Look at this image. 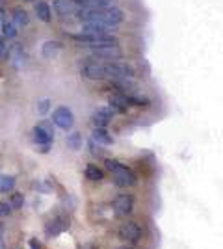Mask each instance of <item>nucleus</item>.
I'll list each match as a JSON object with an SVG mask.
<instances>
[{
    "instance_id": "f257e3e1",
    "label": "nucleus",
    "mask_w": 223,
    "mask_h": 249,
    "mask_svg": "<svg viewBox=\"0 0 223 249\" xmlns=\"http://www.w3.org/2000/svg\"><path fill=\"white\" fill-rule=\"evenodd\" d=\"M74 17L82 22H101L108 26H117L125 21V13L119 8H78Z\"/></svg>"
},
{
    "instance_id": "f03ea898",
    "label": "nucleus",
    "mask_w": 223,
    "mask_h": 249,
    "mask_svg": "<svg viewBox=\"0 0 223 249\" xmlns=\"http://www.w3.org/2000/svg\"><path fill=\"white\" fill-rule=\"evenodd\" d=\"M73 41L78 43V47H84V49H103V47H112V45H119V39H117L114 34H73L71 36Z\"/></svg>"
},
{
    "instance_id": "7ed1b4c3",
    "label": "nucleus",
    "mask_w": 223,
    "mask_h": 249,
    "mask_svg": "<svg viewBox=\"0 0 223 249\" xmlns=\"http://www.w3.org/2000/svg\"><path fill=\"white\" fill-rule=\"evenodd\" d=\"M104 166L114 175V184L117 188H130L136 184L138 178L134 175V171L130 167L125 166V164H121L119 160H116V158H106L104 160Z\"/></svg>"
},
{
    "instance_id": "20e7f679",
    "label": "nucleus",
    "mask_w": 223,
    "mask_h": 249,
    "mask_svg": "<svg viewBox=\"0 0 223 249\" xmlns=\"http://www.w3.org/2000/svg\"><path fill=\"white\" fill-rule=\"evenodd\" d=\"M71 227V219L67 214H58L51 218L47 223H45V236L47 238H56L60 234H64L65 231H69Z\"/></svg>"
},
{
    "instance_id": "39448f33",
    "label": "nucleus",
    "mask_w": 223,
    "mask_h": 249,
    "mask_svg": "<svg viewBox=\"0 0 223 249\" xmlns=\"http://www.w3.org/2000/svg\"><path fill=\"white\" fill-rule=\"evenodd\" d=\"M123 58V51L119 45H112V47H103V49H95L91 51V54L87 56V60H93V62H119Z\"/></svg>"
},
{
    "instance_id": "423d86ee",
    "label": "nucleus",
    "mask_w": 223,
    "mask_h": 249,
    "mask_svg": "<svg viewBox=\"0 0 223 249\" xmlns=\"http://www.w3.org/2000/svg\"><path fill=\"white\" fill-rule=\"evenodd\" d=\"M80 74L87 78V80H106V63L103 62H93V60H87L82 63L80 67Z\"/></svg>"
},
{
    "instance_id": "0eeeda50",
    "label": "nucleus",
    "mask_w": 223,
    "mask_h": 249,
    "mask_svg": "<svg viewBox=\"0 0 223 249\" xmlns=\"http://www.w3.org/2000/svg\"><path fill=\"white\" fill-rule=\"evenodd\" d=\"M106 74L110 80H121V78H136L134 67L127 62H110L106 63Z\"/></svg>"
},
{
    "instance_id": "6e6552de",
    "label": "nucleus",
    "mask_w": 223,
    "mask_h": 249,
    "mask_svg": "<svg viewBox=\"0 0 223 249\" xmlns=\"http://www.w3.org/2000/svg\"><path fill=\"white\" fill-rule=\"evenodd\" d=\"M52 121H41L35 124L32 130V138L35 145H52L54 142V126Z\"/></svg>"
},
{
    "instance_id": "1a4fd4ad",
    "label": "nucleus",
    "mask_w": 223,
    "mask_h": 249,
    "mask_svg": "<svg viewBox=\"0 0 223 249\" xmlns=\"http://www.w3.org/2000/svg\"><path fill=\"white\" fill-rule=\"evenodd\" d=\"M117 236L123 242L128 244H138L139 240L143 238V229L138 225V221H125L121 223V227L117 231Z\"/></svg>"
},
{
    "instance_id": "9d476101",
    "label": "nucleus",
    "mask_w": 223,
    "mask_h": 249,
    "mask_svg": "<svg viewBox=\"0 0 223 249\" xmlns=\"http://www.w3.org/2000/svg\"><path fill=\"white\" fill-rule=\"evenodd\" d=\"M51 121L54 123V126H58V128H62L65 132H69L74 124L73 110L69 106H58L52 112V119Z\"/></svg>"
},
{
    "instance_id": "9b49d317",
    "label": "nucleus",
    "mask_w": 223,
    "mask_h": 249,
    "mask_svg": "<svg viewBox=\"0 0 223 249\" xmlns=\"http://www.w3.org/2000/svg\"><path fill=\"white\" fill-rule=\"evenodd\" d=\"M112 207H114V212L117 216H128L134 212V197L130 194H121L114 199Z\"/></svg>"
},
{
    "instance_id": "f8f14e48",
    "label": "nucleus",
    "mask_w": 223,
    "mask_h": 249,
    "mask_svg": "<svg viewBox=\"0 0 223 249\" xmlns=\"http://www.w3.org/2000/svg\"><path fill=\"white\" fill-rule=\"evenodd\" d=\"M112 119H114V110L110 106L97 108L91 114V123H93V126H99V128H106Z\"/></svg>"
},
{
    "instance_id": "ddd939ff",
    "label": "nucleus",
    "mask_w": 223,
    "mask_h": 249,
    "mask_svg": "<svg viewBox=\"0 0 223 249\" xmlns=\"http://www.w3.org/2000/svg\"><path fill=\"white\" fill-rule=\"evenodd\" d=\"M108 106L114 110V114H127V110L130 108V103H128L127 95L119 93H112L108 97Z\"/></svg>"
},
{
    "instance_id": "4468645a",
    "label": "nucleus",
    "mask_w": 223,
    "mask_h": 249,
    "mask_svg": "<svg viewBox=\"0 0 223 249\" xmlns=\"http://www.w3.org/2000/svg\"><path fill=\"white\" fill-rule=\"evenodd\" d=\"M78 10V6L74 4V0H54V11L60 17H71Z\"/></svg>"
},
{
    "instance_id": "2eb2a0df",
    "label": "nucleus",
    "mask_w": 223,
    "mask_h": 249,
    "mask_svg": "<svg viewBox=\"0 0 223 249\" xmlns=\"http://www.w3.org/2000/svg\"><path fill=\"white\" fill-rule=\"evenodd\" d=\"M82 32L84 34H116L117 26H108V24H101V22H84Z\"/></svg>"
},
{
    "instance_id": "dca6fc26",
    "label": "nucleus",
    "mask_w": 223,
    "mask_h": 249,
    "mask_svg": "<svg viewBox=\"0 0 223 249\" xmlns=\"http://www.w3.org/2000/svg\"><path fill=\"white\" fill-rule=\"evenodd\" d=\"M91 140H95L99 145L108 147L114 143V136L108 132L106 128H99V126H93V132H91Z\"/></svg>"
},
{
    "instance_id": "f3484780",
    "label": "nucleus",
    "mask_w": 223,
    "mask_h": 249,
    "mask_svg": "<svg viewBox=\"0 0 223 249\" xmlns=\"http://www.w3.org/2000/svg\"><path fill=\"white\" fill-rule=\"evenodd\" d=\"M62 49H64V45L60 41H47L43 45L41 54H43V58H47V60H54V58L62 52Z\"/></svg>"
},
{
    "instance_id": "a211bd4d",
    "label": "nucleus",
    "mask_w": 223,
    "mask_h": 249,
    "mask_svg": "<svg viewBox=\"0 0 223 249\" xmlns=\"http://www.w3.org/2000/svg\"><path fill=\"white\" fill-rule=\"evenodd\" d=\"M84 177L91 182H103L104 180V171L97 164H87L84 169Z\"/></svg>"
},
{
    "instance_id": "6ab92c4d",
    "label": "nucleus",
    "mask_w": 223,
    "mask_h": 249,
    "mask_svg": "<svg viewBox=\"0 0 223 249\" xmlns=\"http://www.w3.org/2000/svg\"><path fill=\"white\" fill-rule=\"evenodd\" d=\"M65 143H67V147L71 151H78V149H82V145H84V136H82V132H78V130H73V132L67 134Z\"/></svg>"
},
{
    "instance_id": "aec40b11",
    "label": "nucleus",
    "mask_w": 223,
    "mask_h": 249,
    "mask_svg": "<svg viewBox=\"0 0 223 249\" xmlns=\"http://www.w3.org/2000/svg\"><path fill=\"white\" fill-rule=\"evenodd\" d=\"M127 99H128V103H130V106H141V108H147L149 104H151V99H149L145 93H141V89L127 95Z\"/></svg>"
},
{
    "instance_id": "412c9836",
    "label": "nucleus",
    "mask_w": 223,
    "mask_h": 249,
    "mask_svg": "<svg viewBox=\"0 0 223 249\" xmlns=\"http://www.w3.org/2000/svg\"><path fill=\"white\" fill-rule=\"evenodd\" d=\"M35 13H37V19L43 22H51L52 21V10L47 2H37L35 4Z\"/></svg>"
},
{
    "instance_id": "4be33fe9",
    "label": "nucleus",
    "mask_w": 223,
    "mask_h": 249,
    "mask_svg": "<svg viewBox=\"0 0 223 249\" xmlns=\"http://www.w3.org/2000/svg\"><path fill=\"white\" fill-rule=\"evenodd\" d=\"M13 24L15 26H26L28 22H30V15H28V11L21 8V6H17L15 10H13Z\"/></svg>"
},
{
    "instance_id": "5701e85b",
    "label": "nucleus",
    "mask_w": 223,
    "mask_h": 249,
    "mask_svg": "<svg viewBox=\"0 0 223 249\" xmlns=\"http://www.w3.org/2000/svg\"><path fill=\"white\" fill-rule=\"evenodd\" d=\"M15 177L13 175H0V194H11L15 190Z\"/></svg>"
},
{
    "instance_id": "b1692460",
    "label": "nucleus",
    "mask_w": 223,
    "mask_h": 249,
    "mask_svg": "<svg viewBox=\"0 0 223 249\" xmlns=\"http://www.w3.org/2000/svg\"><path fill=\"white\" fill-rule=\"evenodd\" d=\"M11 58H13V65L17 67V69H21L22 65H24V51H22V47L19 43H15L13 47H11Z\"/></svg>"
},
{
    "instance_id": "393cba45",
    "label": "nucleus",
    "mask_w": 223,
    "mask_h": 249,
    "mask_svg": "<svg viewBox=\"0 0 223 249\" xmlns=\"http://www.w3.org/2000/svg\"><path fill=\"white\" fill-rule=\"evenodd\" d=\"M0 32H2V36H4L6 39H13V37H17V26H15L11 21H8V19H4Z\"/></svg>"
},
{
    "instance_id": "a878e982",
    "label": "nucleus",
    "mask_w": 223,
    "mask_h": 249,
    "mask_svg": "<svg viewBox=\"0 0 223 249\" xmlns=\"http://www.w3.org/2000/svg\"><path fill=\"white\" fill-rule=\"evenodd\" d=\"M10 205L13 210H21L24 207V196H22L21 192H11Z\"/></svg>"
},
{
    "instance_id": "bb28decb",
    "label": "nucleus",
    "mask_w": 223,
    "mask_h": 249,
    "mask_svg": "<svg viewBox=\"0 0 223 249\" xmlns=\"http://www.w3.org/2000/svg\"><path fill=\"white\" fill-rule=\"evenodd\" d=\"M51 108H52V101H51V99H41V101L37 103V112H39L41 115L49 114Z\"/></svg>"
},
{
    "instance_id": "cd10ccee",
    "label": "nucleus",
    "mask_w": 223,
    "mask_h": 249,
    "mask_svg": "<svg viewBox=\"0 0 223 249\" xmlns=\"http://www.w3.org/2000/svg\"><path fill=\"white\" fill-rule=\"evenodd\" d=\"M87 145H89V153H91L93 156H97V158L104 155V149H103V145H99L95 140H89V142H87Z\"/></svg>"
},
{
    "instance_id": "c85d7f7f",
    "label": "nucleus",
    "mask_w": 223,
    "mask_h": 249,
    "mask_svg": "<svg viewBox=\"0 0 223 249\" xmlns=\"http://www.w3.org/2000/svg\"><path fill=\"white\" fill-rule=\"evenodd\" d=\"M11 212H13V208H11L10 201H0V218H8Z\"/></svg>"
},
{
    "instance_id": "c756f323",
    "label": "nucleus",
    "mask_w": 223,
    "mask_h": 249,
    "mask_svg": "<svg viewBox=\"0 0 223 249\" xmlns=\"http://www.w3.org/2000/svg\"><path fill=\"white\" fill-rule=\"evenodd\" d=\"M8 52V45H6V37L4 36H0V60H2V56Z\"/></svg>"
},
{
    "instance_id": "7c9ffc66",
    "label": "nucleus",
    "mask_w": 223,
    "mask_h": 249,
    "mask_svg": "<svg viewBox=\"0 0 223 249\" xmlns=\"http://www.w3.org/2000/svg\"><path fill=\"white\" fill-rule=\"evenodd\" d=\"M28 246H30V249H43L41 242H39L37 238H30V240H28Z\"/></svg>"
},
{
    "instance_id": "2f4dec72",
    "label": "nucleus",
    "mask_w": 223,
    "mask_h": 249,
    "mask_svg": "<svg viewBox=\"0 0 223 249\" xmlns=\"http://www.w3.org/2000/svg\"><path fill=\"white\" fill-rule=\"evenodd\" d=\"M35 147H37V149H35L37 153H41V155H47V153L51 151V147H52V145H35Z\"/></svg>"
},
{
    "instance_id": "473e14b6",
    "label": "nucleus",
    "mask_w": 223,
    "mask_h": 249,
    "mask_svg": "<svg viewBox=\"0 0 223 249\" xmlns=\"http://www.w3.org/2000/svg\"><path fill=\"white\" fill-rule=\"evenodd\" d=\"M78 249H97L95 244H84V246H80Z\"/></svg>"
},
{
    "instance_id": "72a5a7b5",
    "label": "nucleus",
    "mask_w": 223,
    "mask_h": 249,
    "mask_svg": "<svg viewBox=\"0 0 223 249\" xmlns=\"http://www.w3.org/2000/svg\"><path fill=\"white\" fill-rule=\"evenodd\" d=\"M4 19H6V15H4V10L0 8V28H2V22H4Z\"/></svg>"
},
{
    "instance_id": "f704fd0d",
    "label": "nucleus",
    "mask_w": 223,
    "mask_h": 249,
    "mask_svg": "<svg viewBox=\"0 0 223 249\" xmlns=\"http://www.w3.org/2000/svg\"><path fill=\"white\" fill-rule=\"evenodd\" d=\"M4 231H6V227H4V223L0 221V238H2V234H4Z\"/></svg>"
},
{
    "instance_id": "c9c22d12",
    "label": "nucleus",
    "mask_w": 223,
    "mask_h": 249,
    "mask_svg": "<svg viewBox=\"0 0 223 249\" xmlns=\"http://www.w3.org/2000/svg\"><path fill=\"white\" fill-rule=\"evenodd\" d=\"M117 249H136V248H132V246H121V248H117Z\"/></svg>"
},
{
    "instance_id": "e433bc0d",
    "label": "nucleus",
    "mask_w": 223,
    "mask_h": 249,
    "mask_svg": "<svg viewBox=\"0 0 223 249\" xmlns=\"http://www.w3.org/2000/svg\"><path fill=\"white\" fill-rule=\"evenodd\" d=\"M0 249H6V244H4V240L0 238Z\"/></svg>"
}]
</instances>
